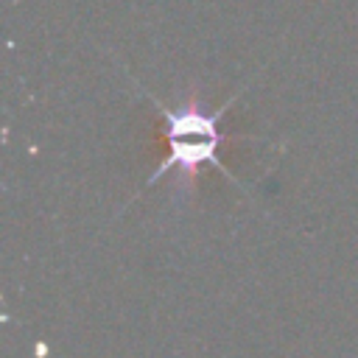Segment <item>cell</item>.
Listing matches in <instances>:
<instances>
[{
    "instance_id": "cell-1",
    "label": "cell",
    "mask_w": 358,
    "mask_h": 358,
    "mask_svg": "<svg viewBox=\"0 0 358 358\" xmlns=\"http://www.w3.org/2000/svg\"><path fill=\"white\" fill-rule=\"evenodd\" d=\"M241 92H243V90H238L221 109L204 112V106H201L196 98H190L187 103H179L176 109H171V106H165L162 101H157L148 90H143V95L162 112V120H165V140H168V157L151 171V176L145 179L143 190L151 187L154 182H159L168 171H176V173L182 176V185H185V187H193L196 173H199L204 165H215L218 171L227 173V179H232L238 187H243V185L235 179V173L224 165V159L218 157V151H221V145H224V140H227V134H221V129H218V120H221L224 112L238 101ZM243 190H246V187H243Z\"/></svg>"
}]
</instances>
